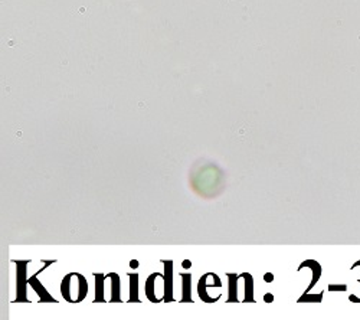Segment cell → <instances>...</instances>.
Returning <instances> with one entry per match:
<instances>
[{"label": "cell", "mask_w": 360, "mask_h": 320, "mask_svg": "<svg viewBox=\"0 0 360 320\" xmlns=\"http://www.w3.org/2000/svg\"><path fill=\"white\" fill-rule=\"evenodd\" d=\"M264 302L265 303H272L274 302V296L271 295V293H265L264 295Z\"/></svg>", "instance_id": "obj_17"}, {"label": "cell", "mask_w": 360, "mask_h": 320, "mask_svg": "<svg viewBox=\"0 0 360 320\" xmlns=\"http://www.w3.org/2000/svg\"><path fill=\"white\" fill-rule=\"evenodd\" d=\"M324 291H320L318 295H310V293H304L298 299V303H321Z\"/></svg>", "instance_id": "obj_14"}, {"label": "cell", "mask_w": 360, "mask_h": 320, "mask_svg": "<svg viewBox=\"0 0 360 320\" xmlns=\"http://www.w3.org/2000/svg\"><path fill=\"white\" fill-rule=\"evenodd\" d=\"M245 281V296H243V302L245 303H254L255 299H254V278L252 274L250 273H241L239 274Z\"/></svg>", "instance_id": "obj_12"}, {"label": "cell", "mask_w": 360, "mask_h": 320, "mask_svg": "<svg viewBox=\"0 0 360 320\" xmlns=\"http://www.w3.org/2000/svg\"><path fill=\"white\" fill-rule=\"evenodd\" d=\"M94 281H95V296H94V303H104L105 302V291H104V283L107 280V276L102 273H94Z\"/></svg>", "instance_id": "obj_10"}, {"label": "cell", "mask_w": 360, "mask_h": 320, "mask_svg": "<svg viewBox=\"0 0 360 320\" xmlns=\"http://www.w3.org/2000/svg\"><path fill=\"white\" fill-rule=\"evenodd\" d=\"M61 295L68 303H81L88 295V281L81 273H68L61 281Z\"/></svg>", "instance_id": "obj_1"}, {"label": "cell", "mask_w": 360, "mask_h": 320, "mask_svg": "<svg viewBox=\"0 0 360 320\" xmlns=\"http://www.w3.org/2000/svg\"><path fill=\"white\" fill-rule=\"evenodd\" d=\"M209 277L210 273H206V274H203V276L199 278V283H198V295L201 297L202 302H205V303H215V302H218L219 299H220V295H218L216 297H210V296L208 295L206 284H208V278Z\"/></svg>", "instance_id": "obj_9"}, {"label": "cell", "mask_w": 360, "mask_h": 320, "mask_svg": "<svg viewBox=\"0 0 360 320\" xmlns=\"http://www.w3.org/2000/svg\"><path fill=\"white\" fill-rule=\"evenodd\" d=\"M27 283H29V286L32 287V290H35V293L39 296V302L41 303H58L57 299H53L52 295L41 283V280L38 278V273L35 276H32V277L27 278Z\"/></svg>", "instance_id": "obj_4"}, {"label": "cell", "mask_w": 360, "mask_h": 320, "mask_svg": "<svg viewBox=\"0 0 360 320\" xmlns=\"http://www.w3.org/2000/svg\"><path fill=\"white\" fill-rule=\"evenodd\" d=\"M264 281L265 283H272L274 281V274L272 273H265L264 274Z\"/></svg>", "instance_id": "obj_16"}, {"label": "cell", "mask_w": 360, "mask_h": 320, "mask_svg": "<svg viewBox=\"0 0 360 320\" xmlns=\"http://www.w3.org/2000/svg\"><path fill=\"white\" fill-rule=\"evenodd\" d=\"M12 262L16 265V299L17 303H26L29 302L27 299V265L31 264V260H12Z\"/></svg>", "instance_id": "obj_2"}, {"label": "cell", "mask_w": 360, "mask_h": 320, "mask_svg": "<svg viewBox=\"0 0 360 320\" xmlns=\"http://www.w3.org/2000/svg\"><path fill=\"white\" fill-rule=\"evenodd\" d=\"M226 277H228V287H229V291H228V303H235V302H239L238 300V280L241 276H238L236 273H226Z\"/></svg>", "instance_id": "obj_11"}, {"label": "cell", "mask_w": 360, "mask_h": 320, "mask_svg": "<svg viewBox=\"0 0 360 320\" xmlns=\"http://www.w3.org/2000/svg\"><path fill=\"white\" fill-rule=\"evenodd\" d=\"M161 264L164 265V273H163V281H164L163 302L172 303V302H175V296H173V261L172 260H161Z\"/></svg>", "instance_id": "obj_3"}, {"label": "cell", "mask_w": 360, "mask_h": 320, "mask_svg": "<svg viewBox=\"0 0 360 320\" xmlns=\"http://www.w3.org/2000/svg\"><path fill=\"white\" fill-rule=\"evenodd\" d=\"M182 267H183L184 270H189L192 267V261H190V260H183V261H182Z\"/></svg>", "instance_id": "obj_18"}, {"label": "cell", "mask_w": 360, "mask_h": 320, "mask_svg": "<svg viewBox=\"0 0 360 320\" xmlns=\"http://www.w3.org/2000/svg\"><path fill=\"white\" fill-rule=\"evenodd\" d=\"M130 296H128V302L130 303H140V297H139V274L137 273H130Z\"/></svg>", "instance_id": "obj_13"}, {"label": "cell", "mask_w": 360, "mask_h": 320, "mask_svg": "<svg viewBox=\"0 0 360 320\" xmlns=\"http://www.w3.org/2000/svg\"><path fill=\"white\" fill-rule=\"evenodd\" d=\"M157 277H163V274H161V273H151L149 278H147V281H146V284H144L146 297L150 300L151 303H160V302H163V300L157 299V296H156V278Z\"/></svg>", "instance_id": "obj_6"}, {"label": "cell", "mask_w": 360, "mask_h": 320, "mask_svg": "<svg viewBox=\"0 0 360 320\" xmlns=\"http://www.w3.org/2000/svg\"><path fill=\"white\" fill-rule=\"evenodd\" d=\"M130 267H131V269H137V267H139V261H137V260H131V261H130Z\"/></svg>", "instance_id": "obj_19"}, {"label": "cell", "mask_w": 360, "mask_h": 320, "mask_svg": "<svg viewBox=\"0 0 360 320\" xmlns=\"http://www.w3.org/2000/svg\"><path fill=\"white\" fill-rule=\"evenodd\" d=\"M356 265H360V260H359V261H356L354 264H353V267H356Z\"/></svg>", "instance_id": "obj_20"}, {"label": "cell", "mask_w": 360, "mask_h": 320, "mask_svg": "<svg viewBox=\"0 0 360 320\" xmlns=\"http://www.w3.org/2000/svg\"><path fill=\"white\" fill-rule=\"evenodd\" d=\"M359 283H360V278H359Z\"/></svg>", "instance_id": "obj_21"}, {"label": "cell", "mask_w": 360, "mask_h": 320, "mask_svg": "<svg viewBox=\"0 0 360 320\" xmlns=\"http://www.w3.org/2000/svg\"><path fill=\"white\" fill-rule=\"evenodd\" d=\"M328 290L330 291H346L347 286L346 284H328Z\"/></svg>", "instance_id": "obj_15"}, {"label": "cell", "mask_w": 360, "mask_h": 320, "mask_svg": "<svg viewBox=\"0 0 360 320\" xmlns=\"http://www.w3.org/2000/svg\"><path fill=\"white\" fill-rule=\"evenodd\" d=\"M302 269H310L311 273H313L311 283L309 284V287H307V290H306V293H310L311 288L317 284V281L320 280V277H321V265H320V262H317L316 260H306V261H302L301 264H300L298 271H301Z\"/></svg>", "instance_id": "obj_5"}, {"label": "cell", "mask_w": 360, "mask_h": 320, "mask_svg": "<svg viewBox=\"0 0 360 320\" xmlns=\"http://www.w3.org/2000/svg\"><path fill=\"white\" fill-rule=\"evenodd\" d=\"M182 278V297L180 302L182 303H193L192 299V274L190 273H180Z\"/></svg>", "instance_id": "obj_8"}, {"label": "cell", "mask_w": 360, "mask_h": 320, "mask_svg": "<svg viewBox=\"0 0 360 320\" xmlns=\"http://www.w3.org/2000/svg\"><path fill=\"white\" fill-rule=\"evenodd\" d=\"M107 278H109V284H111L109 302L111 303L121 302V278H120V276L117 273H109V274H107Z\"/></svg>", "instance_id": "obj_7"}]
</instances>
